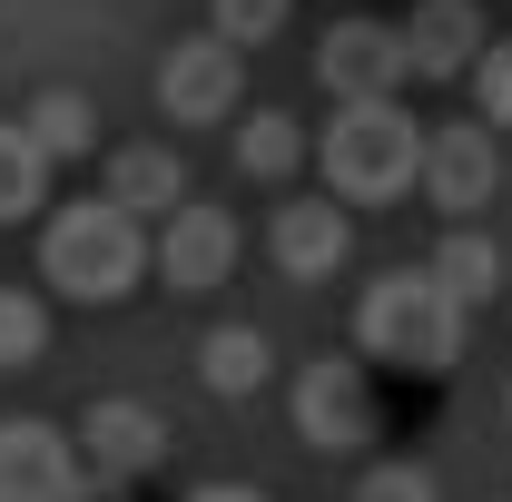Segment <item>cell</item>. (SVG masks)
<instances>
[{
  "mask_svg": "<svg viewBox=\"0 0 512 502\" xmlns=\"http://www.w3.org/2000/svg\"><path fill=\"white\" fill-rule=\"evenodd\" d=\"M286 30V0H207V40H227V50H266Z\"/></svg>",
  "mask_w": 512,
  "mask_h": 502,
  "instance_id": "cell-20",
  "label": "cell"
},
{
  "mask_svg": "<svg viewBox=\"0 0 512 502\" xmlns=\"http://www.w3.org/2000/svg\"><path fill=\"white\" fill-rule=\"evenodd\" d=\"M424 276H434L463 315H483L493 296H503V247H493V237H473V227H453V237H434Z\"/></svg>",
  "mask_w": 512,
  "mask_h": 502,
  "instance_id": "cell-14",
  "label": "cell"
},
{
  "mask_svg": "<svg viewBox=\"0 0 512 502\" xmlns=\"http://www.w3.org/2000/svg\"><path fill=\"white\" fill-rule=\"evenodd\" d=\"M237 168H247V178H266V188H286V178L306 168V138H296V119H286V109H256V119H237Z\"/></svg>",
  "mask_w": 512,
  "mask_h": 502,
  "instance_id": "cell-18",
  "label": "cell"
},
{
  "mask_svg": "<svg viewBox=\"0 0 512 502\" xmlns=\"http://www.w3.org/2000/svg\"><path fill=\"white\" fill-rule=\"evenodd\" d=\"M463 89H473V109H483L493 128H512V40H493V50L473 60V79H463Z\"/></svg>",
  "mask_w": 512,
  "mask_h": 502,
  "instance_id": "cell-21",
  "label": "cell"
},
{
  "mask_svg": "<svg viewBox=\"0 0 512 502\" xmlns=\"http://www.w3.org/2000/svg\"><path fill=\"white\" fill-rule=\"evenodd\" d=\"M40 276L60 286L69 306H119L128 286L148 276V227L119 217L109 197H69L60 217L40 227Z\"/></svg>",
  "mask_w": 512,
  "mask_h": 502,
  "instance_id": "cell-2",
  "label": "cell"
},
{
  "mask_svg": "<svg viewBox=\"0 0 512 502\" xmlns=\"http://www.w3.org/2000/svg\"><path fill=\"white\" fill-rule=\"evenodd\" d=\"M69 502H128V493H119V483H99V473H79V493H69Z\"/></svg>",
  "mask_w": 512,
  "mask_h": 502,
  "instance_id": "cell-24",
  "label": "cell"
},
{
  "mask_svg": "<svg viewBox=\"0 0 512 502\" xmlns=\"http://www.w3.org/2000/svg\"><path fill=\"white\" fill-rule=\"evenodd\" d=\"M316 168L335 207H394L424 168V128L404 119L394 99L384 109H335V128L316 138Z\"/></svg>",
  "mask_w": 512,
  "mask_h": 502,
  "instance_id": "cell-3",
  "label": "cell"
},
{
  "mask_svg": "<svg viewBox=\"0 0 512 502\" xmlns=\"http://www.w3.org/2000/svg\"><path fill=\"white\" fill-rule=\"evenodd\" d=\"M50 355V306L30 286H0V365H40Z\"/></svg>",
  "mask_w": 512,
  "mask_h": 502,
  "instance_id": "cell-19",
  "label": "cell"
},
{
  "mask_svg": "<svg viewBox=\"0 0 512 502\" xmlns=\"http://www.w3.org/2000/svg\"><path fill=\"white\" fill-rule=\"evenodd\" d=\"M40 197H50V158H40V138H30L20 119H0V227L40 217Z\"/></svg>",
  "mask_w": 512,
  "mask_h": 502,
  "instance_id": "cell-17",
  "label": "cell"
},
{
  "mask_svg": "<svg viewBox=\"0 0 512 502\" xmlns=\"http://www.w3.org/2000/svg\"><path fill=\"white\" fill-rule=\"evenodd\" d=\"M355 502H434V473L424 463H365L355 473Z\"/></svg>",
  "mask_w": 512,
  "mask_h": 502,
  "instance_id": "cell-22",
  "label": "cell"
},
{
  "mask_svg": "<svg viewBox=\"0 0 512 502\" xmlns=\"http://www.w3.org/2000/svg\"><path fill=\"white\" fill-rule=\"evenodd\" d=\"M266 256H276L296 286H325V276L355 256V217H345L335 197H286V207L266 217Z\"/></svg>",
  "mask_w": 512,
  "mask_h": 502,
  "instance_id": "cell-10",
  "label": "cell"
},
{
  "mask_svg": "<svg viewBox=\"0 0 512 502\" xmlns=\"http://www.w3.org/2000/svg\"><path fill=\"white\" fill-rule=\"evenodd\" d=\"M404 30V69L414 79H473V60L493 50L483 40V0H414V20H394Z\"/></svg>",
  "mask_w": 512,
  "mask_h": 502,
  "instance_id": "cell-12",
  "label": "cell"
},
{
  "mask_svg": "<svg viewBox=\"0 0 512 502\" xmlns=\"http://www.w3.org/2000/svg\"><path fill=\"white\" fill-rule=\"evenodd\" d=\"M109 207H119V217H138V227H148V217H158V227H168V217H178V207H188V158H178V148H119V158H109Z\"/></svg>",
  "mask_w": 512,
  "mask_h": 502,
  "instance_id": "cell-13",
  "label": "cell"
},
{
  "mask_svg": "<svg viewBox=\"0 0 512 502\" xmlns=\"http://www.w3.org/2000/svg\"><path fill=\"white\" fill-rule=\"evenodd\" d=\"M316 79L335 109H384L414 69H404V30L394 20H335L316 40Z\"/></svg>",
  "mask_w": 512,
  "mask_h": 502,
  "instance_id": "cell-5",
  "label": "cell"
},
{
  "mask_svg": "<svg viewBox=\"0 0 512 502\" xmlns=\"http://www.w3.org/2000/svg\"><path fill=\"white\" fill-rule=\"evenodd\" d=\"M148 266H158L178 296H207V286H227V276H237V217H227V207H207V197H188V207L158 227Z\"/></svg>",
  "mask_w": 512,
  "mask_h": 502,
  "instance_id": "cell-7",
  "label": "cell"
},
{
  "mask_svg": "<svg viewBox=\"0 0 512 502\" xmlns=\"http://www.w3.org/2000/svg\"><path fill=\"white\" fill-rule=\"evenodd\" d=\"M266 375H276V345H266L256 325H217V335L197 345V384H207V394H227V404L256 394Z\"/></svg>",
  "mask_w": 512,
  "mask_h": 502,
  "instance_id": "cell-15",
  "label": "cell"
},
{
  "mask_svg": "<svg viewBox=\"0 0 512 502\" xmlns=\"http://www.w3.org/2000/svg\"><path fill=\"white\" fill-rule=\"evenodd\" d=\"M463 335H473V315L453 306L424 266H394V276H375L355 296V345L375 365H394V375H453L463 365Z\"/></svg>",
  "mask_w": 512,
  "mask_h": 502,
  "instance_id": "cell-1",
  "label": "cell"
},
{
  "mask_svg": "<svg viewBox=\"0 0 512 502\" xmlns=\"http://www.w3.org/2000/svg\"><path fill=\"white\" fill-rule=\"evenodd\" d=\"M158 109L178 128L237 119V50H227V40H178V50L158 60Z\"/></svg>",
  "mask_w": 512,
  "mask_h": 502,
  "instance_id": "cell-11",
  "label": "cell"
},
{
  "mask_svg": "<svg viewBox=\"0 0 512 502\" xmlns=\"http://www.w3.org/2000/svg\"><path fill=\"white\" fill-rule=\"evenodd\" d=\"M20 128L40 138V158H50V168H60V158H89V148H99V109H89L79 89H40V99L20 109Z\"/></svg>",
  "mask_w": 512,
  "mask_h": 502,
  "instance_id": "cell-16",
  "label": "cell"
},
{
  "mask_svg": "<svg viewBox=\"0 0 512 502\" xmlns=\"http://www.w3.org/2000/svg\"><path fill=\"white\" fill-rule=\"evenodd\" d=\"M414 188L434 197L453 227H463L473 207H493V188H503V148H493V128H434V138H424Z\"/></svg>",
  "mask_w": 512,
  "mask_h": 502,
  "instance_id": "cell-8",
  "label": "cell"
},
{
  "mask_svg": "<svg viewBox=\"0 0 512 502\" xmlns=\"http://www.w3.org/2000/svg\"><path fill=\"white\" fill-rule=\"evenodd\" d=\"M188 502H266V493H256V483H197Z\"/></svg>",
  "mask_w": 512,
  "mask_h": 502,
  "instance_id": "cell-23",
  "label": "cell"
},
{
  "mask_svg": "<svg viewBox=\"0 0 512 502\" xmlns=\"http://www.w3.org/2000/svg\"><path fill=\"white\" fill-rule=\"evenodd\" d=\"M79 493V443L40 414H0V502H69Z\"/></svg>",
  "mask_w": 512,
  "mask_h": 502,
  "instance_id": "cell-9",
  "label": "cell"
},
{
  "mask_svg": "<svg viewBox=\"0 0 512 502\" xmlns=\"http://www.w3.org/2000/svg\"><path fill=\"white\" fill-rule=\"evenodd\" d=\"M69 443H79V473H99V483H148L168 453H178V434H168V414L158 404H138V394H99L79 424H69Z\"/></svg>",
  "mask_w": 512,
  "mask_h": 502,
  "instance_id": "cell-4",
  "label": "cell"
},
{
  "mask_svg": "<svg viewBox=\"0 0 512 502\" xmlns=\"http://www.w3.org/2000/svg\"><path fill=\"white\" fill-rule=\"evenodd\" d=\"M375 384L355 355H316L306 375H296V434L316 443V453H365L375 443Z\"/></svg>",
  "mask_w": 512,
  "mask_h": 502,
  "instance_id": "cell-6",
  "label": "cell"
}]
</instances>
